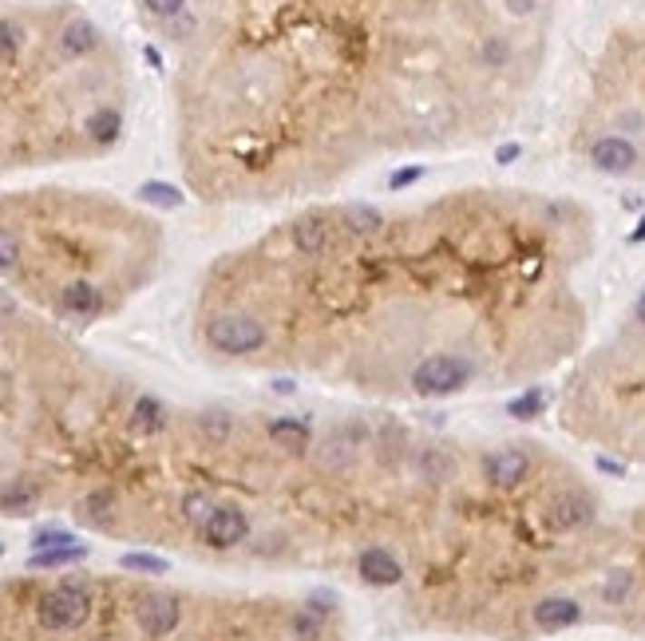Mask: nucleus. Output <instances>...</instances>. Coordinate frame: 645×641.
<instances>
[{
  "label": "nucleus",
  "instance_id": "nucleus-1",
  "mask_svg": "<svg viewBox=\"0 0 645 641\" xmlns=\"http://www.w3.org/2000/svg\"><path fill=\"white\" fill-rule=\"evenodd\" d=\"M472 361H464V356L455 353H435L428 361H420L412 368V388H416L420 396H455L467 388V380H472Z\"/></svg>",
  "mask_w": 645,
  "mask_h": 641
},
{
  "label": "nucleus",
  "instance_id": "nucleus-2",
  "mask_svg": "<svg viewBox=\"0 0 645 641\" xmlns=\"http://www.w3.org/2000/svg\"><path fill=\"white\" fill-rule=\"evenodd\" d=\"M206 341L226 356H246L266 345V329H261V321L242 317V313H222L206 325Z\"/></svg>",
  "mask_w": 645,
  "mask_h": 641
},
{
  "label": "nucleus",
  "instance_id": "nucleus-3",
  "mask_svg": "<svg viewBox=\"0 0 645 641\" xmlns=\"http://www.w3.org/2000/svg\"><path fill=\"white\" fill-rule=\"evenodd\" d=\"M92 614V594L75 582H64L40 597V626L44 629H75Z\"/></svg>",
  "mask_w": 645,
  "mask_h": 641
},
{
  "label": "nucleus",
  "instance_id": "nucleus-4",
  "mask_svg": "<svg viewBox=\"0 0 645 641\" xmlns=\"http://www.w3.org/2000/svg\"><path fill=\"white\" fill-rule=\"evenodd\" d=\"M246 535H249V519H246L242 507H214L210 519L202 523V539L210 542L214 550L238 547V542H242Z\"/></svg>",
  "mask_w": 645,
  "mask_h": 641
},
{
  "label": "nucleus",
  "instance_id": "nucleus-5",
  "mask_svg": "<svg viewBox=\"0 0 645 641\" xmlns=\"http://www.w3.org/2000/svg\"><path fill=\"white\" fill-rule=\"evenodd\" d=\"M527 471H531V455L519 452V448H503V452L484 460V475L495 487H515V483L527 480Z\"/></svg>",
  "mask_w": 645,
  "mask_h": 641
},
{
  "label": "nucleus",
  "instance_id": "nucleus-6",
  "mask_svg": "<svg viewBox=\"0 0 645 641\" xmlns=\"http://www.w3.org/2000/svg\"><path fill=\"white\" fill-rule=\"evenodd\" d=\"M590 162H594L598 170H606V175H626L633 162H638V151H633L630 139L606 135V139H598V143L590 147Z\"/></svg>",
  "mask_w": 645,
  "mask_h": 641
},
{
  "label": "nucleus",
  "instance_id": "nucleus-7",
  "mask_svg": "<svg viewBox=\"0 0 645 641\" xmlns=\"http://www.w3.org/2000/svg\"><path fill=\"white\" fill-rule=\"evenodd\" d=\"M135 617H139V626H143L151 637H167L171 629L179 626V602L167 597V594H151V597L139 602Z\"/></svg>",
  "mask_w": 645,
  "mask_h": 641
},
{
  "label": "nucleus",
  "instance_id": "nucleus-8",
  "mask_svg": "<svg viewBox=\"0 0 645 641\" xmlns=\"http://www.w3.org/2000/svg\"><path fill=\"white\" fill-rule=\"evenodd\" d=\"M357 570H360V578H365L368 586H396V582L404 578V567H400L396 558H392L388 550H380V547L360 554V558H357Z\"/></svg>",
  "mask_w": 645,
  "mask_h": 641
},
{
  "label": "nucleus",
  "instance_id": "nucleus-9",
  "mask_svg": "<svg viewBox=\"0 0 645 641\" xmlns=\"http://www.w3.org/2000/svg\"><path fill=\"white\" fill-rule=\"evenodd\" d=\"M534 626L546 629V634H554V629H566L574 626L578 617H582V606L574 602V597H542L539 606H534Z\"/></svg>",
  "mask_w": 645,
  "mask_h": 641
},
{
  "label": "nucleus",
  "instance_id": "nucleus-10",
  "mask_svg": "<svg viewBox=\"0 0 645 641\" xmlns=\"http://www.w3.org/2000/svg\"><path fill=\"white\" fill-rule=\"evenodd\" d=\"M590 519H594V503L586 495H562L551 503V527H559V530L582 527Z\"/></svg>",
  "mask_w": 645,
  "mask_h": 641
},
{
  "label": "nucleus",
  "instance_id": "nucleus-11",
  "mask_svg": "<svg viewBox=\"0 0 645 641\" xmlns=\"http://www.w3.org/2000/svg\"><path fill=\"white\" fill-rule=\"evenodd\" d=\"M60 306L68 313H75V317H95V313L103 309V293L95 289L92 281H72V286L64 289Z\"/></svg>",
  "mask_w": 645,
  "mask_h": 641
},
{
  "label": "nucleus",
  "instance_id": "nucleus-12",
  "mask_svg": "<svg viewBox=\"0 0 645 641\" xmlns=\"http://www.w3.org/2000/svg\"><path fill=\"white\" fill-rule=\"evenodd\" d=\"M162 423H167V408H162L155 396H139L135 412H131V428H135L139 436H155V432H162Z\"/></svg>",
  "mask_w": 645,
  "mask_h": 641
},
{
  "label": "nucleus",
  "instance_id": "nucleus-13",
  "mask_svg": "<svg viewBox=\"0 0 645 641\" xmlns=\"http://www.w3.org/2000/svg\"><path fill=\"white\" fill-rule=\"evenodd\" d=\"M269 436L278 440L281 448H289V452H305L309 448V423L293 420V416H281V420L269 423Z\"/></svg>",
  "mask_w": 645,
  "mask_h": 641
},
{
  "label": "nucleus",
  "instance_id": "nucleus-14",
  "mask_svg": "<svg viewBox=\"0 0 645 641\" xmlns=\"http://www.w3.org/2000/svg\"><path fill=\"white\" fill-rule=\"evenodd\" d=\"M87 558V547L75 542V547H56V550H32L28 567L32 570H56V567H72V562H83Z\"/></svg>",
  "mask_w": 645,
  "mask_h": 641
},
{
  "label": "nucleus",
  "instance_id": "nucleus-15",
  "mask_svg": "<svg viewBox=\"0 0 645 641\" xmlns=\"http://www.w3.org/2000/svg\"><path fill=\"white\" fill-rule=\"evenodd\" d=\"M40 491L24 480H13L8 487H0V510H8V515H28L32 507H36Z\"/></svg>",
  "mask_w": 645,
  "mask_h": 641
},
{
  "label": "nucleus",
  "instance_id": "nucleus-16",
  "mask_svg": "<svg viewBox=\"0 0 645 641\" xmlns=\"http://www.w3.org/2000/svg\"><path fill=\"white\" fill-rule=\"evenodd\" d=\"M95 44H100V32H95V24H87V20H72L60 36V48L68 52V56H83V52H92Z\"/></svg>",
  "mask_w": 645,
  "mask_h": 641
},
{
  "label": "nucleus",
  "instance_id": "nucleus-17",
  "mask_svg": "<svg viewBox=\"0 0 645 641\" xmlns=\"http://www.w3.org/2000/svg\"><path fill=\"white\" fill-rule=\"evenodd\" d=\"M119 127H123V115L115 107H100V112H92V119H87V131H92L95 143H115Z\"/></svg>",
  "mask_w": 645,
  "mask_h": 641
},
{
  "label": "nucleus",
  "instance_id": "nucleus-18",
  "mask_svg": "<svg viewBox=\"0 0 645 641\" xmlns=\"http://www.w3.org/2000/svg\"><path fill=\"white\" fill-rule=\"evenodd\" d=\"M293 637H298V641H317V637H321V629H325V610H321V606H305V610H298V614H293Z\"/></svg>",
  "mask_w": 645,
  "mask_h": 641
},
{
  "label": "nucleus",
  "instance_id": "nucleus-19",
  "mask_svg": "<svg viewBox=\"0 0 645 641\" xmlns=\"http://www.w3.org/2000/svg\"><path fill=\"white\" fill-rule=\"evenodd\" d=\"M139 199L151 206H162V210H174V206H182V190L171 187V182H143V187H139Z\"/></svg>",
  "mask_w": 645,
  "mask_h": 641
},
{
  "label": "nucleus",
  "instance_id": "nucleus-20",
  "mask_svg": "<svg viewBox=\"0 0 645 641\" xmlns=\"http://www.w3.org/2000/svg\"><path fill=\"white\" fill-rule=\"evenodd\" d=\"M345 222L353 234H376L380 226H385V219H380V210H373V206H348L345 210Z\"/></svg>",
  "mask_w": 645,
  "mask_h": 641
},
{
  "label": "nucleus",
  "instance_id": "nucleus-21",
  "mask_svg": "<svg viewBox=\"0 0 645 641\" xmlns=\"http://www.w3.org/2000/svg\"><path fill=\"white\" fill-rule=\"evenodd\" d=\"M119 567H123V570H139V574H167L171 562L159 558V554H147V550H131V554L119 558Z\"/></svg>",
  "mask_w": 645,
  "mask_h": 641
},
{
  "label": "nucleus",
  "instance_id": "nucleus-22",
  "mask_svg": "<svg viewBox=\"0 0 645 641\" xmlns=\"http://www.w3.org/2000/svg\"><path fill=\"white\" fill-rule=\"evenodd\" d=\"M542 408H546V396L539 393V388H527V393L515 396V400L507 404V416H515V420H534Z\"/></svg>",
  "mask_w": 645,
  "mask_h": 641
},
{
  "label": "nucleus",
  "instance_id": "nucleus-23",
  "mask_svg": "<svg viewBox=\"0 0 645 641\" xmlns=\"http://www.w3.org/2000/svg\"><path fill=\"white\" fill-rule=\"evenodd\" d=\"M32 547L36 550H56V547H75V535H68V530L60 527H44L32 535Z\"/></svg>",
  "mask_w": 645,
  "mask_h": 641
},
{
  "label": "nucleus",
  "instance_id": "nucleus-24",
  "mask_svg": "<svg viewBox=\"0 0 645 641\" xmlns=\"http://www.w3.org/2000/svg\"><path fill=\"white\" fill-rule=\"evenodd\" d=\"M293 242H298L305 254H317V249L325 246V230H321V222H301L298 230H293Z\"/></svg>",
  "mask_w": 645,
  "mask_h": 641
},
{
  "label": "nucleus",
  "instance_id": "nucleus-25",
  "mask_svg": "<svg viewBox=\"0 0 645 641\" xmlns=\"http://www.w3.org/2000/svg\"><path fill=\"white\" fill-rule=\"evenodd\" d=\"M16 48H20V28L5 20V24H0V56L13 60V56H16Z\"/></svg>",
  "mask_w": 645,
  "mask_h": 641
},
{
  "label": "nucleus",
  "instance_id": "nucleus-26",
  "mask_svg": "<svg viewBox=\"0 0 645 641\" xmlns=\"http://www.w3.org/2000/svg\"><path fill=\"white\" fill-rule=\"evenodd\" d=\"M16 257H20L16 238L8 234V230H0V269H13V266H16Z\"/></svg>",
  "mask_w": 645,
  "mask_h": 641
},
{
  "label": "nucleus",
  "instance_id": "nucleus-27",
  "mask_svg": "<svg viewBox=\"0 0 645 641\" xmlns=\"http://www.w3.org/2000/svg\"><path fill=\"white\" fill-rule=\"evenodd\" d=\"M420 179H424V167H404V170H392L388 175V187L404 190V187H412V182H420Z\"/></svg>",
  "mask_w": 645,
  "mask_h": 641
},
{
  "label": "nucleus",
  "instance_id": "nucleus-28",
  "mask_svg": "<svg viewBox=\"0 0 645 641\" xmlns=\"http://www.w3.org/2000/svg\"><path fill=\"white\" fill-rule=\"evenodd\" d=\"M143 5H147L155 16H179L187 0H143Z\"/></svg>",
  "mask_w": 645,
  "mask_h": 641
},
{
  "label": "nucleus",
  "instance_id": "nucleus-29",
  "mask_svg": "<svg viewBox=\"0 0 645 641\" xmlns=\"http://www.w3.org/2000/svg\"><path fill=\"white\" fill-rule=\"evenodd\" d=\"M187 519L191 523H206V519H210V510H206V495H191L187 499Z\"/></svg>",
  "mask_w": 645,
  "mask_h": 641
},
{
  "label": "nucleus",
  "instance_id": "nucleus-30",
  "mask_svg": "<svg viewBox=\"0 0 645 641\" xmlns=\"http://www.w3.org/2000/svg\"><path fill=\"white\" fill-rule=\"evenodd\" d=\"M523 155V147L519 143H503L499 151H495V162H503V167H507V162H515Z\"/></svg>",
  "mask_w": 645,
  "mask_h": 641
},
{
  "label": "nucleus",
  "instance_id": "nucleus-31",
  "mask_svg": "<svg viewBox=\"0 0 645 641\" xmlns=\"http://www.w3.org/2000/svg\"><path fill=\"white\" fill-rule=\"evenodd\" d=\"M630 590V574H614V582L606 586V597H621Z\"/></svg>",
  "mask_w": 645,
  "mask_h": 641
},
{
  "label": "nucleus",
  "instance_id": "nucleus-32",
  "mask_svg": "<svg viewBox=\"0 0 645 641\" xmlns=\"http://www.w3.org/2000/svg\"><path fill=\"white\" fill-rule=\"evenodd\" d=\"M507 8H511L515 16H527L531 8H534V0H507Z\"/></svg>",
  "mask_w": 645,
  "mask_h": 641
},
{
  "label": "nucleus",
  "instance_id": "nucleus-33",
  "mask_svg": "<svg viewBox=\"0 0 645 641\" xmlns=\"http://www.w3.org/2000/svg\"><path fill=\"white\" fill-rule=\"evenodd\" d=\"M598 471H606V475H626V467L614 463V460H598Z\"/></svg>",
  "mask_w": 645,
  "mask_h": 641
},
{
  "label": "nucleus",
  "instance_id": "nucleus-34",
  "mask_svg": "<svg viewBox=\"0 0 645 641\" xmlns=\"http://www.w3.org/2000/svg\"><path fill=\"white\" fill-rule=\"evenodd\" d=\"M143 56H147V63H151V68H162V56H159L155 48H143Z\"/></svg>",
  "mask_w": 645,
  "mask_h": 641
},
{
  "label": "nucleus",
  "instance_id": "nucleus-35",
  "mask_svg": "<svg viewBox=\"0 0 645 641\" xmlns=\"http://www.w3.org/2000/svg\"><path fill=\"white\" fill-rule=\"evenodd\" d=\"M273 388H278L281 396H293V380H273Z\"/></svg>",
  "mask_w": 645,
  "mask_h": 641
},
{
  "label": "nucleus",
  "instance_id": "nucleus-36",
  "mask_svg": "<svg viewBox=\"0 0 645 641\" xmlns=\"http://www.w3.org/2000/svg\"><path fill=\"white\" fill-rule=\"evenodd\" d=\"M630 242H633V246H638V242H645V214H641V222H638V230H633V234H630Z\"/></svg>",
  "mask_w": 645,
  "mask_h": 641
},
{
  "label": "nucleus",
  "instance_id": "nucleus-37",
  "mask_svg": "<svg viewBox=\"0 0 645 641\" xmlns=\"http://www.w3.org/2000/svg\"><path fill=\"white\" fill-rule=\"evenodd\" d=\"M633 317H638L645 325V289H641V297H638V306H633Z\"/></svg>",
  "mask_w": 645,
  "mask_h": 641
},
{
  "label": "nucleus",
  "instance_id": "nucleus-38",
  "mask_svg": "<svg viewBox=\"0 0 645 641\" xmlns=\"http://www.w3.org/2000/svg\"><path fill=\"white\" fill-rule=\"evenodd\" d=\"M0 554H5V547H0Z\"/></svg>",
  "mask_w": 645,
  "mask_h": 641
}]
</instances>
